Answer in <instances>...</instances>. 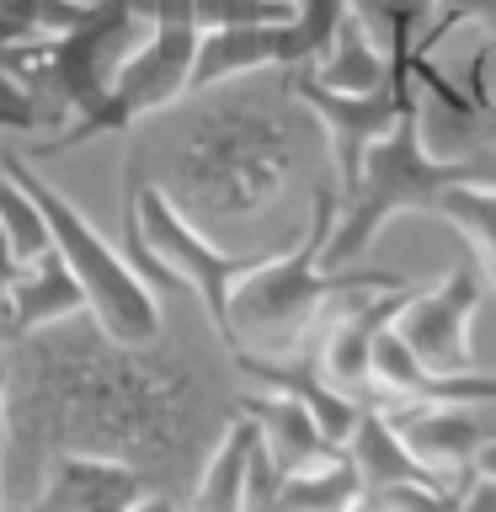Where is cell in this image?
I'll list each match as a JSON object with an SVG mask.
<instances>
[{"label": "cell", "instance_id": "6da1fadb", "mask_svg": "<svg viewBox=\"0 0 496 512\" xmlns=\"http://www.w3.org/2000/svg\"><path fill=\"white\" fill-rule=\"evenodd\" d=\"M160 347V342H155ZM155 347H123L59 320L11 342L6 358V502L27 507L54 454H102L155 475L192 443V384Z\"/></svg>", "mask_w": 496, "mask_h": 512}, {"label": "cell", "instance_id": "7a4b0ae2", "mask_svg": "<svg viewBox=\"0 0 496 512\" xmlns=\"http://www.w3.org/2000/svg\"><path fill=\"white\" fill-rule=\"evenodd\" d=\"M336 214H342L336 187H320L299 246L278 251V256L267 251L262 262L235 283V294H230V352L256 347V358H294L304 331L320 320L326 304L406 283V278H395V272H352V267L326 272L320 267V251H326V240L336 230Z\"/></svg>", "mask_w": 496, "mask_h": 512}, {"label": "cell", "instance_id": "3957f363", "mask_svg": "<svg viewBox=\"0 0 496 512\" xmlns=\"http://www.w3.org/2000/svg\"><path fill=\"white\" fill-rule=\"evenodd\" d=\"M288 176L283 128L251 102H219L187 123L182 144L166 155V176H134L160 182L192 219H235L262 208Z\"/></svg>", "mask_w": 496, "mask_h": 512}, {"label": "cell", "instance_id": "277c9868", "mask_svg": "<svg viewBox=\"0 0 496 512\" xmlns=\"http://www.w3.org/2000/svg\"><path fill=\"white\" fill-rule=\"evenodd\" d=\"M0 171L38 203L48 235H54L59 262L70 267V278L80 283L96 326H102L112 342H123V347H155L160 331H166V315H160V299H155L150 278H144V272L128 262V256L112 246V240L96 230V224L80 214V208L64 198V192L48 182L22 150L6 144V150H0Z\"/></svg>", "mask_w": 496, "mask_h": 512}, {"label": "cell", "instance_id": "5b68a950", "mask_svg": "<svg viewBox=\"0 0 496 512\" xmlns=\"http://www.w3.org/2000/svg\"><path fill=\"white\" fill-rule=\"evenodd\" d=\"M464 176H475L464 160H438L427 150V118H422V102L411 96L400 123L363 155V171L342 198V214H336V230L326 251H320V267L347 272L358 256H368V246L384 235L390 219L438 214V198Z\"/></svg>", "mask_w": 496, "mask_h": 512}, {"label": "cell", "instance_id": "8992f818", "mask_svg": "<svg viewBox=\"0 0 496 512\" xmlns=\"http://www.w3.org/2000/svg\"><path fill=\"white\" fill-rule=\"evenodd\" d=\"M123 224L134 235L139 272L155 278L160 288H192L208 315V326L219 331V342L230 347V294L262 256H230L203 235V224L187 214L160 182H134L123 192Z\"/></svg>", "mask_w": 496, "mask_h": 512}, {"label": "cell", "instance_id": "52a82bcc", "mask_svg": "<svg viewBox=\"0 0 496 512\" xmlns=\"http://www.w3.org/2000/svg\"><path fill=\"white\" fill-rule=\"evenodd\" d=\"M480 299H486V278H480V267H454L448 278L416 288V294L400 304L395 336L416 352V363H422L432 379L475 374L470 326H475Z\"/></svg>", "mask_w": 496, "mask_h": 512}, {"label": "cell", "instance_id": "ba28073f", "mask_svg": "<svg viewBox=\"0 0 496 512\" xmlns=\"http://www.w3.org/2000/svg\"><path fill=\"white\" fill-rule=\"evenodd\" d=\"M288 91H294L299 102L320 118V128H326V144H331V160H336V198H347L352 182H358V171H363V155L400 123V112H406V102L416 96V80H411L406 91H400V86H384V91L352 96V91L320 86V80L304 70V64H294Z\"/></svg>", "mask_w": 496, "mask_h": 512}, {"label": "cell", "instance_id": "9c48e42d", "mask_svg": "<svg viewBox=\"0 0 496 512\" xmlns=\"http://www.w3.org/2000/svg\"><path fill=\"white\" fill-rule=\"evenodd\" d=\"M395 427L411 443V454L448 480L470 475L475 454L496 438V416L486 400H416L395 411Z\"/></svg>", "mask_w": 496, "mask_h": 512}, {"label": "cell", "instance_id": "30bf717a", "mask_svg": "<svg viewBox=\"0 0 496 512\" xmlns=\"http://www.w3.org/2000/svg\"><path fill=\"white\" fill-rule=\"evenodd\" d=\"M150 486V475L123 459L102 454H54L43 470V486L32 491L27 507L16 512H128Z\"/></svg>", "mask_w": 496, "mask_h": 512}, {"label": "cell", "instance_id": "8fae6325", "mask_svg": "<svg viewBox=\"0 0 496 512\" xmlns=\"http://www.w3.org/2000/svg\"><path fill=\"white\" fill-rule=\"evenodd\" d=\"M416 294V283H400V288H374V294H352L347 310L331 320V331L320 336L315 358H320V374H326L336 390L368 400L374 395V342L379 331L400 315V304Z\"/></svg>", "mask_w": 496, "mask_h": 512}, {"label": "cell", "instance_id": "7c38bea8", "mask_svg": "<svg viewBox=\"0 0 496 512\" xmlns=\"http://www.w3.org/2000/svg\"><path fill=\"white\" fill-rule=\"evenodd\" d=\"M294 70L310 64L304 32L294 22H246V27H214L198 43V64H192V91H219L224 80L251 75V70Z\"/></svg>", "mask_w": 496, "mask_h": 512}, {"label": "cell", "instance_id": "4fadbf2b", "mask_svg": "<svg viewBox=\"0 0 496 512\" xmlns=\"http://www.w3.org/2000/svg\"><path fill=\"white\" fill-rule=\"evenodd\" d=\"M342 454L352 459V470H358L363 496H384V491H395V486L459 491V480L438 475L432 464H422V459L411 454V443L400 438V427H395V416H390V411L363 406V416H358V427H352V438H347Z\"/></svg>", "mask_w": 496, "mask_h": 512}, {"label": "cell", "instance_id": "5bb4252c", "mask_svg": "<svg viewBox=\"0 0 496 512\" xmlns=\"http://www.w3.org/2000/svg\"><path fill=\"white\" fill-rule=\"evenodd\" d=\"M86 310V294L70 278V267L59 262V251L38 256L16 272V283L6 288V310H0V347L22 342L32 331H48L59 320H75Z\"/></svg>", "mask_w": 496, "mask_h": 512}, {"label": "cell", "instance_id": "9a60e30c", "mask_svg": "<svg viewBox=\"0 0 496 512\" xmlns=\"http://www.w3.org/2000/svg\"><path fill=\"white\" fill-rule=\"evenodd\" d=\"M240 411L256 422L262 432V448L267 459L278 464V475H299V470H315V464L336 459L342 448L326 443V432L315 427V416L304 411V400H294L288 390H267V395H246Z\"/></svg>", "mask_w": 496, "mask_h": 512}, {"label": "cell", "instance_id": "2e32d148", "mask_svg": "<svg viewBox=\"0 0 496 512\" xmlns=\"http://www.w3.org/2000/svg\"><path fill=\"white\" fill-rule=\"evenodd\" d=\"M256 448H262V432H256L246 411H235L224 422L219 443L208 448L198 480H192V512H246Z\"/></svg>", "mask_w": 496, "mask_h": 512}, {"label": "cell", "instance_id": "e0dca14e", "mask_svg": "<svg viewBox=\"0 0 496 512\" xmlns=\"http://www.w3.org/2000/svg\"><path fill=\"white\" fill-rule=\"evenodd\" d=\"M304 70H310L320 86L352 91V96L395 86V80H390V54H384V48L374 43V32H368L352 11H347V22L336 27L331 48H326V54H320L315 64H304Z\"/></svg>", "mask_w": 496, "mask_h": 512}, {"label": "cell", "instance_id": "ac0fdd59", "mask_svg": "<svg viewBox=\"0 0 496 512\" xmlns=\"http://www.w3.org/2000/svg\"><path fill=\"white\" fill-rule=\"evenodd\" d=\"M352 16L374 32V43L390 54V80L400 91L411 86V64L422 48L427 22L438 16V0H352Z\"/></svg>", "mask_w": 496, "mask_h": 512}, {"label": "cell", "instance_id": "d6986e66", "mask_svg": "<svg viewBox=\"0 0 496 512\" xmlns=\"http://www.w3.org/2000/svg\"><path fill=\"white\" fill-rule=\"evenodd\" d=\"M438 219H448L475 246V267L496 294V182H475V176L454 182L438 198Z\"/></svg>", "mask_w": 496, "mask_h": 512}, {"label": "cell", "instance_id": "ffe728a7", "mask_svg": "<svg viewBox=\"0 0 496 512\" xmlns=\"http://www.w3.org/2000/svg\"><path fill=\"white\" fill-rule=\"evenodd\" d=\"M358 502H363V480L347 454H336L326 464H315V470L283 475L272 512H352Z\"/></svg>", "mask_w": 496, "mask_h": 512}, {"label": "cell", "instance_id": "44dd1931", "mask_svg": "<svg viewBox=\"0 0 496 512\" xmlns=\"http://www.w3.org/2000/svg\"><path fill=\"white\" fill-rule=\"evenodd\" d=\"M0 230H6V240L16 246L22 262H38V256L54 251V235H48L38 203H32L27 192L11 182V176H0Z\"/></svg>", "mask_w": 496, "mask_h": 512}, {"label": "cell", "instance_id": "7402d4cb", "mask_svg": "<svg viewBox=\"0 0 496 512\" xmlns=\"http://www.w3.org/2000/svg\"><path fill=\"white\" fill-rule=\"evenodd\" d=\"M0 16L38 38H64L91 16V0H0Z\"/></svg>", "mask_w": 496, "mask_h": 512}, {"label": "cell", "instance_id": "603a6c76", "mask_svg": "<svg viewBox=\"0 0 496 512\" xmlns=\"http://www.w3.org/2000/svg\"><path fill=\"white\" fill-rule=\"evenodd\" d=\"M11 48H0V134H32V128H43V107L22 80V70H16Z\"/></svg>", "mask_w": 496, "mask_h": 512}, {"label": "cell", "instance_id": "cb8c5ba5", "mask_svg": "<svg viewBox=\"0 0 496 512\" xmlns=\"http://www.w3.org/2000/svg\"><path fill=\"white\" fill-rule=\"evenodd\" d=\"M294 27L304 32V48H310V64L331 48L336 38V27L347 22V11H352V0H294Z\"/></svg>", "mask_w": 496, "mask_h": 512}, {"label": "cell", "instance_id": "d4e9b609", "mask_svg": "<svg viewBox=\"0 0 496 512\" xmlns=\"http://www.w3.org/2000/svg\"><path fill=\"white\" fill-rule=\"evenodd\" d=\"M454 512H496V475H480V470L464 475Z\"/></svg>", "mask_w": 496, "mask_h": 512}, {"label": "cell", "instance_id": "484cf974", "mask_svg": "<svg viewBox=\"0 0 496 512\" xmlns=\"http://www.w3.org/2000/svg\"><path fill=\"white\" fill-rule=\"evenodd\" d=\"M22 267H27V262L16 256V246L6 240V230H0V288H11V283H16V272H22Z\"/></svg>", "mask_w": 496, "mask_h": 512}, {"label": "cell", "instance_id": "4316f807", "mask_svg": "<svg viewBox=\"0 0 496 512\" xmlns=\"http://www.w3.org/2000/svg\"><path fill=\"white\" fill-rule=\"evenodd\" d=\"M128 512H182V507H176L166 491H144V496H139V502L128 507Z\"/></svg>", "mask_w": 496, "mask_h": 512}, {"label": "cell", "instance_id": "83f0119b", "mask_svg": "<svg viewBox=\"0 0 496 512\" xmlns=\"http://www.w3.org/2000/svg\"><path fill=\"white\" fill-rule=\"evenodd\" d=\"M475 470H480V475H496V438L475 454Z\"/></svg>", "mask_w": 496, "mask_h": 512}, {"label": "cell", "instance_id": "f1b7e54d", "mask_svg": "<svg viewBox=\"0 0 496 512\" xmlns=\"http://www.w3.org/2000/svg\"><path fill=\"white\" fill-rule=\"evenodd\" d=\"M0 454H6V358H0Z\"/></svg>", "mask_w": 496, "mask_h": 512}, {"label": "cell", "instance_id": "f546056e", "mask_svg": "<svg viewBox=\"0 0 496 512\" xmlns=\"http://www.w3.org/2000/svg\"><path fill=\"white\" fill-rule=\"evenodd\" d=\"M352 512H384V507L374 502V496H363V502H358V507H352Z\"/></svg>", "mask_w": 496, "mask_h": 512}, {"label": "cell", "instance_id": "4dcf8cb0", "mask_svg": "<svg viewBox=\"0 0 496 512\" xmlns=\"http://www.w3.org/2000/svg\"><path fill=\"white\" fill-rule=\"evenodd\" d=\"M0 512H6V470H0Z\"/></svg>", "mask_w": 496, "mask_h": 512}, {"label": "cell", "instance_id": "1f68e13d", "mask_svg": "<svg viewBox=\"0 0 496 512\" xmlns=\"http://www.w3.org/2000/svg\"><path fill=\"white\" fill-rule=\"evenodd\" d=\"M0 310H6V288H0Z\"/></svg>", "mask_w": 496, "mask_h": 512}]
</instances>
